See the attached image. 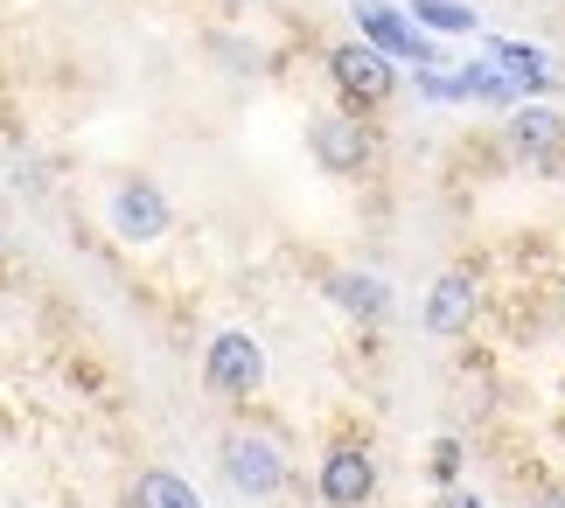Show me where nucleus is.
<instances>
[{
  "label": "nucleus",
  "mask_w": 565,
  "mask_h": 508,
  "mask_svg": "<svg viewBox=\"0 0 565 508\" xmlns=\"http://www.w3.org/2000/svg\"><path fill=\"white\" fill-rule=\"evenodd\" d=\"M475 306H482V279L440 272L433 293H426V335H461V327H475Z\"/></svg>",
  "instance_id": "6e6552de"
},
{
  "label": "nucleus",
  "mask_w": 565,
  "mask_h": 508,
  "mask_svg": "<svg viewBox=\"0 0 565 508\" xmlns=\"http://www.w3.org/2000/svg\"><path fill=\"white\" fill-rule=\"evenodd\" d=\"M503 140H510L516 161L545 167V161H558V147H565V119H558V112H545V105H524V112H510Z\"/></svg>",
  "instance_id": "1a4fd4ad"
},
{
  "label": "nucleus",
  "mask_w": 565,
  "mask_h": 508,
  "mask_svg": "<svg viewBox=\"0 0 565 508\" xmlns=\"http://www.w3.org/2000/svg\"><path fill=\"white\" fill-rule=\"evenodd\" d=\"M356 21H363V42H377L384 56H398V63H433V42L412 29V14H398V8H384V0H356Z\"/></svg>",
  "instance_id": "39448f33"
},
{
  "label": "nucleus",
  "mask_w": 565,
  "mask_h": 508,
  "mask_svg": "<svg viewBox=\"0 0 565 508\" xmlns=\"http://www.w3.org/2000/svg\"><path fill=\"white\" fill-rule=\"evenodd\" d=\"M113 230L126 237V245H154V237H168V195L154 182L113 188Z\"/></svg>",
  "instance_id": "423d86ee"
},
{
  "label": "nucleus",
  "mask_w": 565,
  "mask_h": 508,
  "mask_svg": "<svg viewBox=\"0 0 565 508\" xmlns=\"http://www.w3.org/2000/svg\"><path fill=\"white\" fill-rule=\"evenodd\" d=\"M329 300L342 306V314H356V321H384L391 314V285L377 272H335L329 279Z\"/></svg>",
  "instance_id": "9d476101"
},
{
  "label": "nucleus",
  "mask_w": 565,
  "mask_h": 508,
  "mask_svg": "<svg viewBox=\"0 0 565 508\" xmlns=\"http://www.w3.org/2000/svg\"><path fill=\"white\" fill-rule=\"evenodd\" d=\"M412 21H426L433 35H468L475 8H461V0H412Z\"/></svg>",
  "instance_id": "4468645a"
},
{
  "label": "nucleus",
  "mask_w": 565,
  "mask_h": 508,
  "mask_svg": "<svg viewBox=\"0 0 565 508\" xmlns=\"http://www.w3.org/2000/svg\"><path fill=\"white\" fill-rule=\"evenodd\" d=\"M224 480L245 501H266V495L287 488V453H279L266 432H231L224 439Z\"/></svg>",
  "instance_id": "f257e3e1"
},
{
  "label": "nucleus",
  "mask_w": 565,
  "mask_h": 508,
  "mask_svg": "<svg viewBox=\"0 0 565 508\" xmlns=\"http://www.w3.org/2000/svg\"><path fill=\"white\" fill-rule=\"evenodd\" d=\"M329 77L342 84V98L384 105L391 91H398V56H384L377 42H335V50H329Z\"/></svg>",
  "instance_id": "f03ea898"
},
{
  "label": "nucleus",
  "mask_w": 565,
  "mask_h": 508,
  "mask_svg": "<svg viewBox=\"0 0 565 508\" xmlns=\"http://www.w3.org/2000/svg\"><path fill=\"white\" fill-rule=\"evenodd\" d=\"M203 377L224 397H252L258 383H266V348H258L252 335H216L210 356H203Z\"/></svg>",
  "instance_id": "7ed1b4c3"
},
{
  "label": "nucleus",
  "mask_w": 565,
  "mask_h": 508,
  "mask_svg": "<svg viewBox=\"0 0 565 508\" xmlns=\"http://www.w3.org/2000/svg\"><path fill=\"white\" fill-rule=\"evenodd\" d=\"M308 153L329 174H363L371 167V153H377V140L363 132V119H342V112H329V119H315L308 126Z\"/></svg>",
  "instance_id": "20e7f679"
},
{
  "label": "nucleus",
  "mask_w": 565,
  "mask_h": 508,
  "mask_svg": "<svg viewBox=\"0 0 565 508\" xmlns=\"http://www.w3.org/2000/svg\"><path fill=\"white\" fill-rule=\"evenodd\" d=\"M134 508H203V495H195L182 474H168V467H147V474L134 480Z\"/></svg>",
  "instance_id": "f8f14e48"
},
{
  "label": "nucleus",
  "mask_w": 565,
  "mask_h": 508,
  "mask_svg": "<svg viewBox=\"0 0 565 508\" xmlns=\"http://www.w3.org/2000/svg\"><path fill=\"white\" fill-rule=\"evenodd\" d=\"M489 56L516 77V91H552V63L537 50H524V42H489Z\"/></svg>",
  "instance_id": "ddd939ff"
},
{
  "label": "nucleus",
  "mask_w": 565,
  "mask_h": 508,
  "mask_svg": "<svg viewBox=\"0 0 565 508\" xmlns=\"http://www.w3.org/2000/svg\"><path fill=\"white\" fill-rule=\"evenodd\" d=\"M237 8H245V0H237Z\"/></svg>",
  "instance_id": "a211bd4d"
},
{
  "label": "nucleus",
  "mask_w": 565,
  "mask_h": 508,
  "mask_svg": "<svg viewBox=\"0 0 565 508\" xmlns=\"http://www.w3.org/2000/svg\"><path fill=\"white\" fill-rule=\"evenodd\" d=\"M433 474H440V480L461 474V446H454V439H440V446H433Z\"/></svg>",
  "instance_id": "2eb2a0df"
},
{
  "label": "nucleus",
  "mask_w": 565,
  "mask_h": 508,
  "mask_svg": "<svg viewBox=\"0 0 565 508\" xmlns=\"http://www.w3.org/2000/svg\"><path fill=\"white\" fill-rule=\"evenodd\" d=\"M371 495H377V460L363 446H335L321 460V501L329 508H363Z\"/></svg>",
  "instance_id": "0eeeda50"
},
{
  "label": "nucleus",
  "mask_w": 565,
  "mask_h": 508,
  "mask_svg": "<svg viewBox=\"0 0 565 508\" xmlns=\"http://www.w3.org/2000/svg\"><path fill=\"white\" fill-rule=\"evenodd\" d=\"M531 508H565V488H545V495H537Z\"/></svg>",
  "instance_id": "dca6fc26"
},
{
  "label": "nucleus",
  "mask_w": 565,
  "mask_h": 508,
  "mask_svg": "<svg viewBox=\"0 0 565 508\" xmlns=\"http://www.w3.org/2000/svg\"><path fill=\"white\" fill-rule=\"evenodd\" d=\"M461 508H482V501H461Z\"/></svg>",
  "instance_id": "f3484780"
},
{
  "label": "nucleus",
  "mask_w": 565,
  "mask_h": 508,
  "mask_svg": "<svg viewBox=\"0 0 565 508\" xmlns=\"http://www.w3.org/2000/svg\"><path fill=\"white\" fill-rule=\"evenodd\" d=\"M454 98H482V105H510L516 98V77L503 71L495 56L468 63V71H454Z\"/></svg>",
  "instance_id": "9b49d317"
}]
</instances>
